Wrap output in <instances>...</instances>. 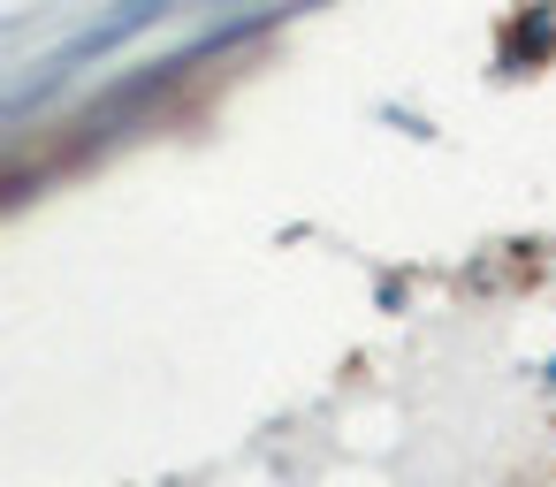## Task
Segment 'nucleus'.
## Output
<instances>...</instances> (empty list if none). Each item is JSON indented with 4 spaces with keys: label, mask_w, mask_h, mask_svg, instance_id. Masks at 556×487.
Listing matches in <instances>:
<instances>
[{
    "label": "nucleus",
    "mask_w": 556,
    "mask_h": 487,
    "mask_svg": "<svg viewBox=\"0 0 556 487\" xmlns=\"http://www.w3.org/2000/svg\"><path fill=\"white\" fill-rule=\"evenodd\" d=\"M556 54V9H526L518 24H510V39H503V62L510 69H533V62H548Z\"/></svg>",
    "instance_id": "1"
}]
</instances>
